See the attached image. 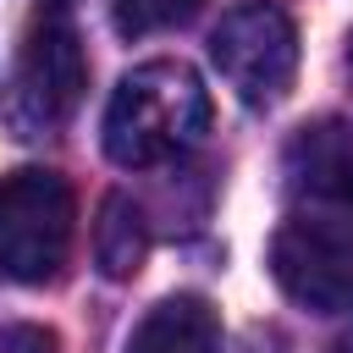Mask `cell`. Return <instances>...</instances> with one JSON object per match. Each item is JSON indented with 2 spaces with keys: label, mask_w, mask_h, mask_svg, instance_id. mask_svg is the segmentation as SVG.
I'll return each mask as SVG.
<instances>
[{
  "label": "cell",
  "mask_w": 353,
  "mask_h": 353,
  "mask_svg": "<svg viewBox=\"0 0 353 353\" xmlns=\"http://www.w3.org/2000/svg\"><path fill=\"white\" fill-rule=\"evenodd\" d=\"M276 287L314 309H353V143L314 127L287 154V215L270 237Z\"/></svg>",
  "instance_id": "obj_1"
},
{
  "label": "cell",
  "mask_w": 353,
  "mask_h": 353,
  "mask_svg": "<svg viewBox=\"0 0 353 353\" xmlns=\"http://www.w3.org/2000/svg\"><path fill=\"white\" fill-rule=\"evenodd\" d=\"M105 154L127 171L188 154L210 132V88L188 61L132 66L105 105Z\"/></svg>",
  "instance_id": "obj_2"
},
{
  "label": "cell",
  "mask_w": 353,
  "mask_h": 353,
  "mask_svg": "<svg viewBox=\"0 0 353 353\" xmlns=\"http://www.w3.org/2000/svg\"><path fill=\"white\" fill-rule=\"evenodd\" d=\"M72 188L50 165H22L0 176V276L22 287H44L61 276L72 254Z\"/></svg>",
  "instance_id": "obj_3"
},
{
  "label": "cell",
  "mask_w": 353,
  "mask_h": 353,
  "mask_svg": "<svg viewBox=\"0 0 353 353\" xmlns=\"http://www.w3.org/2000/svg\"><path fill=\"white\" fill-rule=\"evenodd\" d=\"M88 88V61L77 44V28L66 22V11H44L17 55L11 88H6V121L17 138H50L72 121L77 99Z\"/></svg>",
  "instance_id": "obj_4"
},
{
  "label": "cell",
  "mask_w": 353,
  "mask_h": 353,
  "mask_svg": "<svg viewBox=\"0 0 353 353\" xmlns=\"http://www.w3.org/2000/svg\"><path fill=\"white\" fill-rule=\"evenodd\" d=\"M210 61L248 110H270L298 77V28L276 0H243L215 22Z\"/></svg>",
  "instance_id": "obj_5"
},
{
  "label": "cell",
  "mask_w": 353,
  "mask_h": 353,
  "mask_svg": "<svg viewBox=\"0 0 353 353\" xmlns=\"http://www.w3.org/2000/svg\"><path fill=\"white\" fill-rule=\"evenodd\" d=\"M127 353H221V320L199 292L160 298L132 325Z\"/></svg>",
  "instance_id": "obj_6"
},
{
  "label": "cell",
  "mask_w": 353,
  "mask_h": 353,
  "mask_svg": "<svg viewBox=\"0 0 353 353\" xmlns=\"http://www.w3.org/2000/svg\"><path fill=\"white\" fill-rule=\"evenodd\" d=\"M143 254H149V221H143V210L127 193H110L99 204V221H94V265H99V276L127 281V276H138Z\"/></svg>",
  "instance_id": "obj_7"
},
{
  "label": "cell",
  "mask_w": 353,
  "mask_h": 353,
  "mask_svg": "<svg viewBox=\"0 0 353 353\" xmlns=\"http://www.w3.org/2000/svg\"><path fill=\"white\" fill-rule=\"evenodd\" d=\"M204 0H116V28L127 39L138 33H160V28H182L199 17Z\"/></svg>",
  "instance_id": "obj_8"
},
{
  "label": "cell",
  "mask_w": 353,
  "mask_h": 353,
  "mask_svg": "<svg viewBox=\"0 0 353 353\" xmlns=\"http://www.w3.org/2000/svg\"><path fill=\"white\" fill-rule=\"evenodd\" d=\"M0 353H61V347H55V331L50 325L17 320V325H0Z\"/></svg>",
  "instance_id": "obj_9"
},
{
  "label": "cell",
  "mask_w": 353,
  "mask_h": 353,
  "mask_svg": "<svg viewBox=\"0 0 353 353\" xmlns=\"http://www.w3.org/2000/svg\"><path fill=\"white\" fill-rule=\"evenodd\" d=\"M347 72H353V39H347Z\"/></svg>",
  "instance_id": "obj_10"
}]
</instances>
